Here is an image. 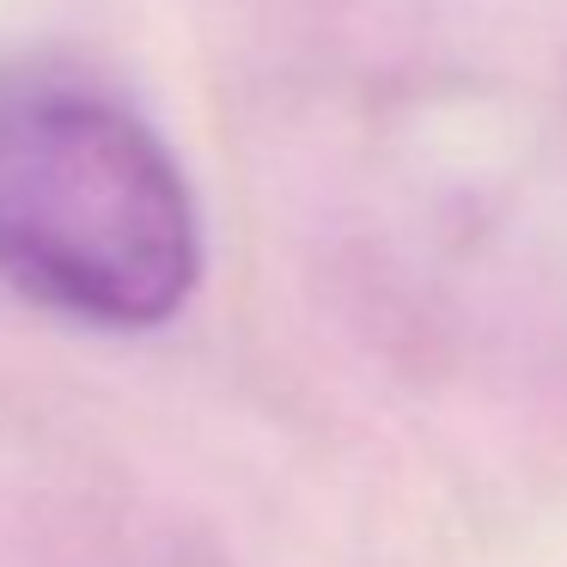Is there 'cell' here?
<instances>
[{
	"mask_svg": "<svg viewBox=\"0 0 567 567\" xmlns=\"http://www.w3.org/2000/svg\"><path fill=\"white\" fill-rule=\"evenodd\" d=\"M0 275L86 323H165L202 275L196 196L172 147L104 92L7 80Z\"/></svg>",
	"mask_w": 567,
	"mask_h": 567,
	"instance_id": "1",
	"label": "cell"
}]
</instances>
